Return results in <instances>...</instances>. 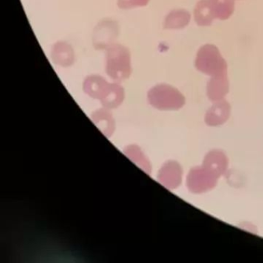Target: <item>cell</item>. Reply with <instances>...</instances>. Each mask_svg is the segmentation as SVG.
<instances>
[{
    "label": "cell",
    "instance_id": "obj_12",
    "mask_svg": "<svg viewBox=\"0 0 263 263\" xmlns=\"http://www.w3.org/2000/svg\"><path fill=\"white\" fill-rule=\"evenodd\" d=\"M191 21V14L185 10H175L171 12L164 21L165 29H182Z\"/></svg>",
    "mask_w": 263,
    "mask_h": 263
},
{
    "label": "cell",
    "instance_id": "obj_6",
    "mask_svg": "<svg viewBox=\"0 0 263 263\" xmlns=\"http://www.w3.org/2000/svg\"><path fill=\"white\" fill-rule=\"evenodd\" d=\"M203 167L219 178L227 171L229 161L224 152L220 150L209 152L204 157Z\"/></svg>",
    "mask_w": 263,
    "mask_h": 263
},
{
    "label": "cell",
    "instance_id": "obj_1",
    "mask_svg": "<svg viewBox=\"0 0 263 263\" xmlns=\"http://www.w3.org/2000/svg\"><path fill=\"white\" fill-rule=\"evenodd\" d=\"M195 66L198 71L211 78L227 73V63L213 44H205L198 50Z\"/></svg>",
    "mask_w": 263,
    "mask_h": 263
},
{
    "label": "cell",
    "instance_id": "obj_9",
    "mask_svg": "<svg viewBox=\"0 0 263 263\" xmlns=\"http://www.w3.org/2000/svg\"><path fill=\"white\" fill-rule=\"evenodd\" d=\"M182 169L181 166L175 161H171L164 166L161 172V178L162 182L170 189L178 187L181 182Z\"/></svg>",
    "mask_w": 263,
    "mask_h": 263
},
{
    "label": "cell",
    "instance_id": "obj_4",
    "mask_svg": "<svg viewBox=\"0 0 263 263\" xmlns=\"http://www.w3.org/2000/svg\"><path fill=\"white\" fill-rule=\"evenodd\" d=\"M84 90L95 98L104 96L106 101H118L123 95L122 88L119 85L107 84L104 78L96 75L85 80Z\"/></svg>",
    "mask_w": 263,
    "mask_h": 263
},
{
    "label": "cell",
    "instance_id": "obj_11",
    "mask_svg": "<svg viewBox=\"0 0 263 263\" xmlns=\"http://www.w3.org/2000/svg\"><path fill=\"white\" fill-rule=\"evenodd\" d=\"M215 19L226 21L233 14L235 0H209Z\"/></svg>",
    "mask_w": 263,
    "mask_h": 263
},
{
    "label": "cell",
    "instance_id": "obj_7",
    "mask_svg": "<svg viewBox=\"0 0 263 263\" xmlns=\"http://www.w3.org/2000/svg\"><path fill=\"white\" fill-rule=\"evenodd\" d=\"M230 112V104L226 100L215 101V104L206 112L204 121L209 126L215 127L221 125L229 119Z\"/></svg>",
    "mask_w": 263,
    "mask_h": 263
},
{
    "label": "cell",
    "instance_id": "obj_14",
    "mask_svg": "<svg viewBox=\"0 0 263 263\" xmlns=\"http://www.w3.org/2000/svg\"><path fill=\"white\" fill-rule=\"evenodd\" d=\"M150 0H118V7L121 9L135 8V7H144L148 4Z\"/></svg>",
    "mask_w": 263,
    "mask_h": 263
},
{
    "label": "cell",
    "instance_id": "obj_5",
    "mask_svg": "<svg viewBox=\"0 0 263 263\" xmlns=\"http://www.w3.org/2000/svg\"><path fill=\"white\" fill-rule=\"evenodd\" d=\"M218 179L203 166L195 167L190 171L187 175V186L192 193H204L214 189Z\"/></svg>",
    "mask_w": 263,
    "mask_h": 263
},
{
    "label": "cell",
    "instance_id": "obj_8",
    "mask_svg": "<svg viewBox=\"0 0 263 263\" xmlns=\"http://www.w3.org/2000/svg\"><path fill=\"white\" fill-rule=\"evenodd\" d=\"M229 90L228 74L212 77L207 84V95L212 101H221Z\"/></svg>",
    "mask_w": 263,
    "mask_h": 263
},
{
    "label": "cell",
    "instance_id": "obj_13",
    "mask_svg": "<svg viewBox=\"0 0 263 263\" xmlns=\"http://www.w3.org/2000/svg\"><path fill=\"white\" fill-rule=\"evenodd\" d=\"M196 24L200 27H209L215 19L211 10L209 0H200L194 10Z\"/></svg>",
    "mask_w": 263,
    "mask_h": 263
},
{
    "label": "cell",
    "instance_id": "obj_10",
    "mask_svg": "<svg viewBox=\"0 0 263 263\" xmlns=\"http://www.w3.org/2000/svg\"><path fill=\"white\" fill-rule=\"evenodd\" d=\"M52 58L55 64L63 67H68L74 61V54L71 47L65 43H58L52 50Z\"/></svg>",
    "mask_w": 263,
    "mask_h": 263
},
{
    "label": "cell",
    "instance_id": "obj_2",
    "mask_svg": "<svg viewBox=\"0 0 263 263\" xmlns=\"http://www.w3.org/2000/svg\"><path fill=\"white\" fill-rule=\"evenodd\" d=\"M106 71L115 81H122L130 77V54L125 47L113 44L107 48Z\"/></svg>",
    "mask_w": 263,
    "mask_h": 263
},
{
    "label": "cell",
    "instance_id": "obj_3",
    "mask_svg": "<svg viewBox=\"0 0 263 263\" xmlns=\"http://www.w3.org/2000/svg\"><path fill=\"white\" fill-rule=\"evenodd\" d=\"M151 104L161 110H178L185 104L184 95L175 87L159 84L149 91Z\"/></svg>",
    "mask_w": 263,
    "mask_h": 263
}]
</instances>
